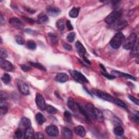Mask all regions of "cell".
I'll return each instance as SVG.
<instances>
[{
    "label": "cell",
    "mask_w": 139,
    "mask_h": 139,
    "mask_svg": "<svg viewBox=\"0 0 139 139\" xmlns=\"http://www.w3.org/2000/svg\"><path fill=\"white\" fill-rule=\"evenodd\" d=\"M125 40V36L121 32L116 33L110 42V45L114 49H118Z\"/></svg>",
    "instance_id": "1"
},
{
    "label": "cell",
    "mask_w": 139,
    "mask_h": 139,
    "mask_svg": "<svg viewBox=\"0 0 139 139\" xmlns=\"http://www.w3.org/2000/svg\"><path fill=\"white\" fill-rule=\"evenodd\" d=\"M122 14V12L120 11H114L106 17L104 21L108 24H114L119 21Z\"/></svg>",
    "instance_id": "2"
},
{
    "label": "cell",
    "mask_w": 139,
    "mask_h": 139,
    "mask_svg": "<svg viewBox=\"0 0 139 139\" xmlns=\"http://www.w3.org/2000/svg\"><path fill=\"white\" fill-rule=\"evenodd\" d=\"M137 35L135 33L131 34L125 40L123 44V48L127 50H131L137 41Z\"/></svg>",
    "instance_id": "3"
},
{
    "label": "cell",
    "mask_w": 139,
    "mask_h": 139,
    "mask_svg": "<svg viewBox=\"0 0 139 139\" xmlns=\"http://www.w3.org/2000/svg\"><path fill=\"white\" fill-rule=\"evenodd\" d=\"M71 75L72 76L73 78H74L77 81L80 83H88L89 80L87 79L86 77L79 72L77 71L76 70H73L70 71Z\"/></svg>",
    "instance_id": "4"
},
{
    "label": "cell",
    "mask_w": 139,
    "mask_h": 139,
    "mask_svg": "<svg viewBox=\"0 0 139 139\" xmlns=\"http://www.w3.org/2000/svg\"><path fill=\"white\" fill-rule=\"evenodd\" d=\"M92 92L96 95L98 97L100 98V99L108 101V102H114V99L113 98L109 95L108 94L105 93V92H103L101 90H92Z\"/></svg>",
    "instance_id": "5"
},
{
    "label": "cell",
    "mask_w": 139,
    "mask_h": 139,
    "mask_svg": "<svg viewBox=\"0 0 139 139\" xmlns=\"http://www.w3.org/2000/svg\"><path fill=\"white\" fill-rule=\"evenodd\" d=\"M35 102L36 104L39 109H40L41 110H44L46 109V102L44 99V98L43 97V96L37 93L36 95V98H35Z\"/></svg>",
    "instance_id": "6"
},
{
    "label": "cell",
    "mask_w": 139,
    "mask_h": 139,
    "mask_svg": "<svg viewBox=\"0 0 139 139\" xmlns=\"http://www.w3.org/2000/svg\"><path fill=\"white\" fill-rule=\"evenodd\" d=\"M0 66L1 68L4 70L9 72H13L15 70V68L13 65L10 61L5 60L4 59H1L0 61Z\"/></svg>",
    "instance_id": "7"
},
{
    "label": "cell",
    "mask_w": 139,
    "mask_h": 139,
    "mask_svg": "<svg viewBox=\"0 0 139 139\" xmlns=\"http://www.w3.org/2000/svg\"><path fill=\"white\" fill-rule=\"evenodd\" d=\"M18 87L19 91L24 95H28L29 94V90L28 86L22 80L18 81Z\"/></svg>",
    "instance_id": "8"
},
{
    "label": "cell",
    "mask_w": 139,
    "mask_h": 139,
    "mask_svg": "<svg viewBox=\"0 0 139 139\" xmlns=\"http://www.w3.org/2000/svg\"><path fill=\"white\" fill-rule=\"evenodd\" d=\"M46 133L47 134L52 137L56 136L59 134L58 128L55 125H50L46 128Z\"/></svg>",
    "instance_id": "9"
},
{
    "label": "cell",
    "mask_w": 139,
    "mask_h": 139,
    "mask_svg": "<svg viewBox=\"0 0 139 139\" xmlns=\"http://www.w3.org/2000/svg\"><path fill=\"white\" fill-rule=\"evenodd\" d=\"M9 23L14 28L21 29L24 27V24L19 19L16 17H13L9 19Z\"/></svg>",
    "instance_id": "10"
},
{
    "label": "cell",
    "mask_w": 139,
    "mask_h": 139,
    "mask_svg": "<svg viewBox=\"0 0 139 139\" xmlns=\"http://www.w3.org/2000/svg\"><path fill=\"white\" fill-rule=\"evenodd\" d=\"M111 74L112 75L114 76H115V77H125V78H128V79H132L133 80H136L135 77L132 76V75H130L127 74V73H123V72H119V71H112L111 72Z\"/></svg>",
    "instance_id": "11"
},
{
    "label": "cell",
    "mask_w": 139,
    "mask_h": 139,
    "mask_svg": "<svg viewBox=\"0 0 139 139\" xmlns=\"http://www.w3.org/2000/svg\"><path fill=\"white\" fill-rule=\"evenodd\" d=\"M19 126L20 129H24L25 130L26 129L31 126V121L27 117H23L20 121Z\"/></svg>",
    "instance_id": "12"
},
{
    "label": "cell",
    "mask_w": 139,
    "mask_h": 139,
    "mask_svg": "<svg viewBox=\"0 0 139 139\" xmlns=\"http://www.w3.org/2000/svg\"><path fill=\"white\" fill-rule=\"evenodd\" d=\"M55 79L59 83H65L69 80V76L65 73H59L55 76Z\"/></svg>",
    "instance_id": "13"
},
{
    "label": "cell",
    "mask_w": 139,
    "mask_h": 139,
    "mask_svg": "<svg viewBox=\"0 0 139 139\" xmlns=\"http://www.w3.org/2000/svg\"><path fill=\"white\" fill-rule=\"evenodd\" d=\"M94 106L92 104L87 103L85 107V110L88 115L89 118H95L94 115Z\"/></svg>",
    "instance_id": "14"
},
{
    "label": "cell",
    "mask_w": 139,
    "mask_h": 139,
    "mask_svg": "<svg viewBox=\"0 0 139 139\" xmlns=\"http://www.w3.org/2000/svg\"><path fill=\"white\" fill-rule=\"evenodd\" d=\"M47 12L51 16L56 17L60 13V10L59 8L54 7L48 6L47 8Z\"/></svg>",
    "instance_id": "15"
},
{
    "label": "cell",
    "mask_w": 139,
    "mask_h": 139,
    "mask_svg": "<svg viewBox=\"0 0 139 139\" xmlns=\"http://www.w3.org/2000/svg\"><path fill=\"white\" fill-rule=\"evenodd\" d=\"M24 138L27 139H31L34 138L35 137V133L34 132L33 129L29 127L26 129L24 130Z\"/></svg>",
    "instance_id": "16"
},
{
    "label": "cell",
    "mask_w": 139,
    "mask_h": 139,
    "mask_svg": "<svg viewBox=\"0 0 139 139\" xmlns=\"http://www.w3.org/2000/svg\"><path fill=\"white\" fill-rule=\"evenodd\" d=\"M76 47L79 55H81V56H83L86 53V50L84 47V46L82 45V44L80 42L77 41L76 43Z\"/></svg>",
    "instance_id": "17"
},
{
    "label": "cell",
    "mask_w": 139,
    "mask_h": 139,
    "mask_svg": "<svg viewBox=\"0 0 139 139\" xmlns=\"http://www.w3.org/2000/svg\"><path fill=\"white\" fill-rule=\"evenodd\" d=\"M94 115L96 119L100 122H103L104 117L102 112L96 108H94Z\"/></svg>",
    "instance_id": "18"
},
{
    "label": "cell",
    "mask_w": 139,
    "mask_h": 139,
    "mask_svg": "<svg viewBox=\"0 0 139 139\" xmlns=\"http://www.w3.org/2000/svg\"><path fill=\"white\" fill-rule=\"evenodd\" d=\"M75 132L77 135H78L81 137H83L85 136V129L83 126H78L76 127L75 128Z\"/></svg>",
    "instance_id": "19"
},
{
    "label": "cell",
    "mask_w": 139,
    "mask_h": 139,
    "mask_svg": "<svg viewBox=\"0 0 139 139\" xmlns=\"http://www.w3.org/2000/svg\"><path fill=\"white\" fill-rule=\"evenodd\" d=\"M130 55L132 58H136L138 56V44L137 40L136 41L135 44L133 46V47L131 50Z\"/></svg>",
    "instance_id": "20"
},
{
    "label": "cell",
    "mask_w": 139,
    "mask_h": 139,
    "mask_svg": "<svg viewBox=\"0 0 139 139\" xmlns=\"http://www.w3.org/2000/svg\"><path fill=\"white\" fill-rule=\"evenodd\" d=\"M36 120L39 125H42L44 123L46 122V118L44 116L41 112H38L35 116Z\"/></svg>",
    "instance_id": "21"
},
{
    "label": "cell",
    "mask_w": 139,
    "mask_h": 139,
    "mask_svg": "<svg viewBox=\"0 0 139 139\" xmlns=\"http://www.w3.org/2000/svg\"><path fill=\"white\" fill-rule=\"evenodd\" d=\"M62 134L65 138H72V133L68 128H64L62 129Z\"/></svg>",
    "instance_id": "22"
},
{
    "label": "cell",
    "mask_w": 139,
    "mask_h": 139,
    "mask_svg": "<svg viewBox=\"0 0 139 139\" xmlns=\"http://www.w3.org/2000/svg\"><path fill=\"white\" fill-rule=\"evenodd\" d=\"M79 8H73L69 12V16L72 18H76L78 16L79 13Z\"/></svg>",
    "instance_id": "23"
},
{
    "label": "cell",
    "mask_w": 139,
    "mask_h": 139,
    "mask_svg": "<svg viewBox=\"0 0 139 139\" xmlns=\"http://www.w3.org/2000/svg\"><path fill=\"white\" fill-rule=\"evenodd\" d=\"M127 25H128L127 22L126 21H125V20H123V21H121L118 23V24L116 26L115 30H117V31H120V30H122L126 27H127Z\"/></svg>",
    "instance_id": "24"
},
{
    "label": "cell",
    "mask_w": 139,
    "mask_h": 139,
    "mask_svg": "<svg viewBox=\"0 0 139 139\" xmlns=\"http://www.w3.org/2000/svg\"><path fill=\"white\" fill-rule=\"evenodd\" d=\"M49 20V19L47 15L44 13L40 14L38 16V21L41 23H47Z\"/></svg>",
    "instance_id": "25"
},
{
    "label": "cell",
    "mask_w": 139,
    "mask_h": 139,
    "mask_svg": "<svg viewBox=\"0 0 139 139\" xmlns=\"http://www.w3.org/2000/svg\"><path fill=\"white\" fill-rule=\"evenodd\" d=\"M48 38L51 41V43L53 45H56L58 43V38L53 33H49L48 34Z\"/></svg>",
    "instance_id": "26"
},
{
    "label": "cell",
    "mask_w": 139,
    "mask_h": 139,
    "mask_svg": "<svg viewBox=\"0 0 139 139\" xmlns=\"http://www.w3.org/2000/svg\"><path fill=\"white\" fill-rule=\"evenodd\" d=\"M26 47L30 50H34L37 48V44L33 40H28L26 43Z\"/></svg>",
    "instance_id": "27"
},
{
    "label": "cell",
    "mask_w": 139,
    "mask_h": 139,
    "mask_svg": "<svg viewBox=\"0 0 139 139\" xmlns=\"http://www.w3.org/2000/svg\"><path fill=\"white\" fill-rule=\"evenodd\" d=\"M114 132L117 136H122L124 133V130L122 127L117 126L114 128Z\"/></svg>",
    "instance_id": "28"
},
{
    "label": "cell",
    "mask_w": 139,
    "mask_h": 139,
    "mask_svg": "<svg viewBox=\"0 0 139 139\" xmlns=\"http://www.w3.org/2000/svg\"><path fill=\"white\" fill-rule=\"evenodd\" d=\"M45 110H46V111L51 114H55L58 112V110L55 108L50 105H46Z\"/></svg>",
    "instance_id": "29"
},
{
    "label": "cell",
    "mask_w": 139,
    "mask_h": 139,
    "mask_svg": "<svg viewBox=\"0 0 139 139\" xmlns=\"http://www.w3.org/2000/svg\"><path fill=\"white\" fill-rule=\"evenodd\" d=\"M4 102L5 101H1V102H0V109H1V114L3 115L6 114V113L8 111V108L7 105L4 104Z\"/></svg>",
    "instance_id": "30"
},
{
    "label": "cell",
    "mask_w": 139,
    "mask_h": 139,
    "mask_svg": "<svg viewBox=\"0 0 139 139\" xmlns=\"http://www.w3.org/2000/svg\"><path fill=\"white\" fill-rule=\"evenodd\" d=\"M3 83L6 84H8L11 80V77L8 73H4L1 78Z\"/></svg>",
    "instance_id": "31"
},
{
    "label": "cell",
    "mask_w": 139,
    "mask_h": 139,
    "mask_svg": "<svg viewBox=\"0 0 139 139\" xmlns=\"http://www.w3.org/2000/svg\"><path fill=\"white\" fill-rule=\"evenodd\" d=\"M23 136H24V132H23L22 129H21L19 128L16 130V132H15L14 136L15 138H21L23 137Z\"/></svg>",
    "instance_id": "32"
},
{
    "label": "cell",
    "mask_w": 139,
    "mask_h": 139,
    "mask_svg": "<svg viewBox=\"0 0 139 139\" xmlns=\"http://www.w3.org/2000/svg\"><path fill=\"white\" fill-rule=\"evenodd\" d=\"M68 106L72 111H74L75 110V101H74L73 98H72V97L69 98L68 101Z\"/></svg>",
    "instance_id": "33"
},
{
    "label": "cell",
    "mask_w": 139,
    "mask_h": 139,
    "mask_svg": "<svg viewBox=\"0 0 139 139\" xmlns=\"http://www.w3.org/2000/svg\"><path fill=\"white\" fill-rule=\"evenodd\" d=\"M29 64L33 67L36 68L37 69H39L40 70H42L43 71H46V69L45 68V67L42 64H41L38 63H33V62H29Z\"/></svg>",
    "instance_id": "34"
},
{
    "label": "cell",
    "mask_w": 139,
    "mask_h": 139,
    "mask_svg": "<svg viewBox=\"0 0 139 139\" xmlns=\"http://www.w3.org/2000/svg\"><path fill=\"white\" fill-rule=\"evenodd\" d=\"M65 25V21L63 19L59 20V21H58L57 23H56V27H57L60 30H61V31H63V30L64 29Z\"/></svg>",
    "instance_id": "35"
},
{
    "label": "cell",
    "mask_w": 139,
    "mask_h": 139,
    "mask_svg": "<svg viewBox=\"0 0 139 139\" xmlns=\"http://www.w3.org/2000/svg\"><path fill=\"white\" fill-rule=\"evenodd\" d=\"M64 119L66 122L71 123L72 122V115L69 111H65L64 114Z\"/></svg>",
    "instance_id": "36"
},
{
    "label": "cell",
    "mask_w": 139,
    "mask_h": 139,
    "mask_svg": "<svg viewBox=\"0 0 139 139\" xmlns=\"http://www.w3.org/2000/svg\"><path fill=\"white\" fill-rule=\"evenodd\" d=\"M114 102L115 103H116L117 105L120 106V107H122V108H124V109H128V106L127 105V104L125 103H124L120 100L115 99L114 100Z\"/></svg>",
    "instance_id": "37"
},
{
    "label": "cell",
    "mask_w": 139,
    "mask_h": 139,
    "mask_svg": "<svg viewBox=\"0 0 139 139\" xmlns=\"http://www.w3.org/2000/svg\"><path fill=\"white\" fill-rule=\"evenodd\" d=\"M77 104V107H78V108L79 110L80 111V112L81 113V114H83V115L85 117V118H86L87 120H89L90 118H89L88 115H87V112H86L85 109H84L83 108H82L79 104Z\"/></svg>",
    "instance_id": "38"
},
{
    "label": "cell",
    "mask_w": 139,
    "mask_h": 139,
    "mask_svg": "<svg viewBox=\"0 0 139 139\" xmlns=\"http://www.w3.org/2000/svg\"><path fill=\"white\" fill-rule=\"evenodd\" d=\"M75 37H76L75 33L71 32L68 35L66 39H67V40H68L69 43H72L75 40Z\"/></svg>",
    "instance_id": "39"
},
{
    "label": "cell",
    "mask_w": 139,
    "mask_h": 139,
    "mask_svg": "<svg viewBox=\"0 0 139 139\" xmlns=\"http://www.w3.org/2000/svg\"><path fill=\"white\" fill-rule=\"evenodd\" d=\"M15 40L17 43L19 45H23L25 43L24 39L20 35H17L15 37Z\"/></svg>",
    "instance_id": "40"
},
{
    "label": "cell",
    "mask_w": 139,
    "mask_h": 139,
    "mask_svg": "<svg viewBox=\"0 0 139 139\" xmlns=\"http://www.w3.org/2000/svg\"><path fill=\"white\" fill-rule=\"evenodd\" d=\"M0 97H1V101H6L8 99V95L6 92H3V91H1V95H0Z\"/></svg>",
    "instance_id": "41"
},
{
    "label": "cell",
    "mask_w": 139,
    "mask_h": 139,
    "mask_svg": "<svg viewBox=\"0 0 139 139\" xmlns=\"http://www.w3.org/2000/svg\"><path fill=\"white\" fill-rule=\"evenodd\" d=\"M132 118L134 121L138 124L139 122V115L138 111H135V112L134 113L132 116Z\"/></svg>",
    "instance_id": "42"
},
{
    "label": "cell",
    "mask_w": 139,
    "mask_h": 139,
    "mask_svg": "<svg viewBox=\"0 0 139 139\" xmlns=\"http://www.w3.org/2000/svg\"><path fill=\"white\" fill-rule=\"evenodd\" d=\"M102 74L103 76H104L105 77L108 79H114V78H115V77L113 75H112L111 74H108L106 72H102Z\"/></svg>",
    "instance_id": "43"
},
{
    "label": "cell",
    "mask_w": 139,
    "mask_h": 139,
    "mask_svg": "<svg viewBox=\"0 0 139 139\" xmlns=\"http://www.w3.org/2000/svg\"><path fill=\"white\" fill-rule=\"evenodd\" d=\"M128 98L129 99V100L132 101L134 103H135L136 105H139V102H138V100L137 99H136V98H135L134 97H133V96L132 95H129L128 96Z\"/></svg>",
    "instance_id": "44"
},
{
    "label": "cell",
    "mask_w": 139,
    "mask_h": 139,
    "mask_svg": "<svg viewBox=\"0 0 139 139\" xmlns=\"http://www.w3.org/2000/svg\"><path fill=\"white\" fill-rule=\"evenodd\" d=\"M8 54L6 51L3 48H1V59H4L7 57Z\"/></svg>",
    "instance_id": "45"
},
{
    "label": "cell",
    "mask_w": 139,
    "mask_h": 139,
    "mask_svg": "<svg viewBox=\"0 0 139 139\" xmlns=\"http://www.w3.org/2000/svg\"><path fill=\"white\" fill-rule=\"evenodd\" d=\"M20 66H21V69L24 71V72H27L28 71H29L30 70V68L28 66V65H20Z\"/></svg>",
    "instance_id": "46"
},
{
    "label": "cell",
    "mask_w": 139,
    "mask_h": 139,
    "mask_svg": "<svg viewBox=\"0 0 139 139\" xmlns=\"http://www.w3.org/2000/svg\"><path fill=\"white\" fill-rule=\"evenodd\" d=\"M66 26L67 28H68V29L69 30H72L73 29V27L72 26V25L71 21H69V20H68V21H67V22H66Z\"/></svg>",
    "instance_id": "47"
},
{
    "label": "cell",
    "mask_w": 139,
    "mask_h": 139,
    "mask_svg": "<svg viewBox=\"0 0 139 139\" xmlns=\"http://www.w3.org/2000/svg\"><path fill=\"white\" fill-rule=\"evenodd\" d=\"M35 136L36 138H39V139H42L44 138V136L43 135V134L41 132H37L35 133Z\"/></svg>",
    "instance_id": "48"
},
{
    "label": "cell",
    "mask_w": 139,
    "mask_h": 139,
    "mask_svg": "<svg viewBox=\"0 0 139 139\" xmlns=\"http://www.w3.org/2000/svg\"><path fill=\"white\" fill-rule=\"evenodd\" d=\"M64 47L65 49L68 50V51H71V50H72V46L68 44H64Z\"/></svg>",
    "instance_id": "49"
},
{
    "label": "cell",
    "mask_w": 139,
    "mask_h": 139,
    "mask_svg": "<svg viewBox=\"0 0 139 139\" xmlns=\"http://www.w3.org/2000/svg\"><path fill=\"white\" fill-rule=\"evenodd\" d=\"M23 19L24 20H26V21L28 22H29L30 23H34V20L33 19H29V18H27V17H23Z\"/></svg>",
    "instance_id": "50"
},
{
    "label": "cell",
    "mask_w": 139,
    "mask_h": 139,
    "mask_svg": "<svg viewBox=\"0 0 139 139\" xmlns=\"http://www.w3.org/2000/svg\"><path fill=\"white\" fill-rule=\"evenodd\" d=\"M0 21H1V24H4V22H5V20L3 19V17L2 16V14H1V17H0Z\"/></svg>",
    "instance_id": "51"
},
{
    "label": "cell",
    "mask_w": 139,
    "mask_h": 139,
    "mask_svg": "<svg viewBox=\"0 0 139 139\" xmlns=\"http://www.w3.org/2000/svg\"><path fill=\"white\" fill-rule=\"evenodd\" d=\"M82 57H83V59H84V60L85 61V62L86 63H88V64H90V61H89V60H88V59H87V58H86V56H85V55H84L83 56H82Z\"/></svg>",
    "instance_id": "52"
},
{
    "label": "cell",
    "mask_w": 139,
    "mask_h": 139,
    "mask_svg": "<svg viewBox=\"0 0 139 139\" xmlns=\"http://www.w3.org/2000/svg\"><path fill=\"white\" fill-rule=\"evenodd\" d=\"M100 66L101 68L102 69V70L104 71V72H106V69L105 68V67L102 64H100Z\"/></svg>",
    "instance_id": "53"
}]
</instances>
